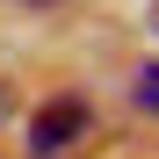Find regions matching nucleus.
I'll use <instances>...</instances> for the list:
<instances>
[{"instance_id": "f257e3e1", "label": "nucleus", "mask_w": 159, "mask_h": 159, "mask_svg": "<svg viewBox=\"0 0 159 159\" xmlns=\"http://www.w3.org/2000/svg\"><path fill=\"white\" fill-rule=\"evenodd\" d=\"M94 130V109L80 94H58V101H43V109L29 116V152L36 159H58V152H72L80 138Z\"/></svg>"}, {"instance_id": "7ed1b4c3", "label": "nucleus", "mask_w": 159, "mask_h": 159, "mask_svg": "<svg viewBox=\"0 0 159 159\" xmlns=\"http://www.w3.org/2000/svg\"><path fill=\"white\" fill-rule=\"evenodd\" d=\"M152 29H159V7H152Z\"/></svg>"}, {"instance_id": "f03ea898", "label": "nucleus", "mask_w": 159, "mask_h": 159, "mask_svg": "<svg viewBox=\"0 0 159 159\" xmlns=\"http://www.w3.org/2000/svg\"><path fill=\"white\" fill-rule=\"evenodd\" d=\"M130 101H138L145 116H159V65H145V72H138V87H130Z\"/></svg>"}]
</instances>
